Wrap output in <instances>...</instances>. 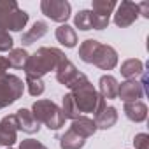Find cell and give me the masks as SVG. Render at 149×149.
I'll use <instances>...</instances> for the list:
<instances>
[{
    "mask_svg": "<svg viewBox=\"0 0 149 149\" xmlns=\"http://www.w3.org/2000/svg\"><path fill=\"white\" fill-rule=\"evenodd\" d=\"M56 79L58 83H61L63 86H67L70 91L74 88H77L84 83H88V77L84 76L83 72H79L76 68V65H74L70 60H65L58 68H56Z\"/></svg>",
    "mask_w": 149,
    "mask_h": 149,
    "instance_id": "8992f818",
    "label": "cell"
},
{
    "mask_svg": "<svg viewBox=\"0 0 149 149\" xmlns=\"http://www.w3.org/2000/svg\"><path fill=\"white\" fill-rule=\"evenodd\" d=\"M7 149H13V147H7Z\"/></svg>",
    "mask_w": 149,
    "mask_h": 149,
    "instance_id": "1f68e13d",
    "label": "cell"
},
{
    "mask_svg": "<svg viewBox=\"0 0 149 149\" xmlns=\"http://www.w3.org/2000/svg\"><path fill=\"white\" fill-rule=\"evenodd\" d=\"M118 81L116 77L112 76H102L100 81H98V95L105 100H112V98H118Z\"/></svg>",
    "mask_w": 149,
    "mask_h": 149,
    "instance_id": "9a60e30c",
    "label": "cell"
},
{
    "mask_svg": "<svg viewBox=\"0 0 149 149\" xmlns=\"http://www.w3.org/2000/svg\"><path fill=\"white\" fill-rule=\"evenodd\" d=\"M97 46H98V40H95V39L84 40V42L81 44V47H79V58H81L84 63H90V61H91V56H93V51H95Z\"/></svg>",
    "mask_w": 149,
    "mask_h": 149,
    "instance_id": "cb8c5ba5",
    "label": "cell"
},
{
    "mask_svg": "<svg viewBox=\"0 0 149 149\" xmlns=\"http://www.w3.org/2000/svg\"><path fill=\"white\" fill-rule=\"evenodd\" d=\"M23 81L14 74H6L0 77V109L14 104L23 95Z\"/></svg>",
    "mask_w": 149,
    "mask_h": 149,
    "instance_id": "5b68a950",
    "label": "cell"
},
{
    "mask_svg": "<svg viewBox=\"0 0 149 149\" xmlns=\"http://www.w3.org/2000/svg\"><path fill=\"white\" fill-rule=\"evenodd\" d=\"M40 11L53 21L65 23L70 18V4L67 0H42Z\"/></svg>",
    "mask_w": 149,
    "mask_h": 149,
    "instance_id": "52a82bcc",
    "label": "cell"
},
{
    "mask_svg": "<svg viewBox=\"0 0 149 149\" xmlns=\"http://www.w3.org/2000/svg\"><path fill=\"white\" fill-rule=\"evenodd\" d=\"M11 49H13V37L9 35V32L0 30V53L11 51Z\"/></svg>",
    "mask_w": 149,
    "mask_h": 149,
    "instance_id": "4316f807",
    "label": "cell"
},
{
    "mask_svg": "<svg viewBox=\"0 0 149 149\" xmlns=\"http://www.w3.org/2000/svg\"><path fill=\"white\" fill-rule=\"evenodd\" d=\"M118 7V4L114 0H93V6H91V11L98 16H104V18H111L112 11Z\"/></svg>",
    "mask_w": 149,
    "mask_h": 149,
    "instance_id": "44dd1931",
    "label": "cell"
},
{
    "mask_svg": "<svg viewBox=\"0 0 149 149\" xmlns=\"http://www.w3.org/2000/svg\"><path fill=\"white\" fill-rule=\"evenodd\" d=\"M14 119H16L18 130H23L25 133H37L40 130V123L33 118L32 111L28 109H19L14 114Z\"/></svg>",
    "mask_w": 149,
    "mask_h": 149,
    "instance_id": "7c38bea8",
    "label": "cell"
},
{
    "mask_svg": "<svg viewBox=\"0 0 149 149\" xmlns=\"http://www.w3.org/2000/svg\"><path fill=\"white\" fill-rule=\"evenodd\" d=\"M144 95H146V91H144L142 84H140L137 79L125 81V83H121L119 88H118V98H121L125 104H128V102H137V100H140Z\"/></svg>",
    "mask_w": 149,
    "mask_h": 149,
    "instance_id": "30bf717a",
    "label": "cell"
},
{
    "mask_svg": "<svg viewBox=\"0 0 149 149\" xmlns=\"http://www.w3.org/2000/svg\"><path fill=\"white\" fill-rule=\"evenodd\" d=\"M56 39L65 47H76V44H77V33H76V30H74L72 26H68L67 23L60 25L56 28Z\"/></svg>",
    "mask_w": 149,
    "mask_h": 149,
    "instance_id": "ac0fdd59",
    "label": "cell"
},
{
    "mask_svg": "<svg viewBox=\"0 0 149 149\" xmlns=\"http://www.w3.org/2000/svg\"><path fill=\"white\" fill-rule=\"evenodd\" d=\"M142 72H144V63L140 60H137V58H130V60L121 63V76L126 77V81L135 79Z\"/></svg>",
    "mask_w": 149,
    "mask_h": 149,
    "instance_id": "d6986e66",
    "label": "cell"
},
{
    "mask_svg": "<svg viewBox=\"0 0 149 149\" xmlns=\"http://www.w3.org/2000/svg\"><path fill=\"white\" fill-rule=\"evenodd\" d=\"M28 14L19 9L14 0H0V30L19 32L26 26Z\"/></svg>",
    "mask_w": 149,
    "mask_h": 149,
    "instance_id": "3957f363",
    "label": "cell"
},
{
    "mask_svg": "<svg viewBox=\"0 0 149 149\" xmlns=\"http://www.w3.org/2000/svg\"><path fill=\"white\" fill-rule=\"evenodd\" d=\"M90 63H93L95 67H98L102 70H112L118 65V53H116L114 47L98 42V46L93 51V56H91Z\"/></svg>",
    "mask_w": 149,
    "mask_h": 149,
    "instance_id": "ba28073f",
    "label": "cell"
},
{
    "mask_svg": "<svg viewBox=\"0 0 149 149\" xmlns=\"http://www.w3.org/2000/svg\"><path fill=\"white\" fill-rule=\"evenodd\" d=\"M84 142H86V139H83L76 132H72L70 128L60 137V147L61 149H81L84 146Z\"/></svg>",
    "mask_w": 149,
    "mask_h": 149,
    "instance_id": "ffe728a7",
    "label": "cell"
},
{
    "mask_svg": "<svg viewBox=\"0 0 149 149\" xmlns=\"http://www.w3.org/2000/svg\"><path fill=\"white\" fill-rule=\"evenodd\" d=\"M135 149H149V135L147 133H139L133 139Z\"/></svg>",
    "mask_w": 149,
    "mask_h": 149,
    "instance_id": "f1b7e54d",
    "label": "cell"
},
{
    "mask_svg": "<svg viewBox=\"0 0 149 149\" xmlns=\"http://www.w3.org/2000/svg\"><path fill=\"white\" fill-rule=\"evenodd\" d=\"M140 11H139V4L135 2H128V0H125V2H121L118 6V11L114 14V23L119 26V28H126L130 25H133L139 18Z\"/></svg>",
    "mask_w": 149,
    "mask_h": 149,
    "instance_id": "9c48e42d",
    "label": "cell"
},
{
    "mask_svg": "<svg viewBox=\"0 0 149 149\" xmlns=\"http://www.w3.org/2000/svg\"><path fill=\"white\" fill-rule=\"evenodd\" d=\"M61 112H63L65 119H76V118L81 116V112H79V109H77V105H76V102H74V98H72L70 93H67V95L63 97V107H61Z\"/></svg>",
    "mask_w": 149,
    "mask_h": 149,
    "instance_id": "603a6c76",
    "label": "cell"
},
{
    "mask_svg": "<svg viewBox=\"0 0 149 149\" xmlns=\"http://www.w3.org/2000/svg\"><path fill=\"white\" fill-rule=\"evenodd\" d=\"M70 130L76 132L77 135H81L83 139H88L91 137L95 132H97V125L91 118L88 116H79L76 119H72V125H70Z\"/></svg>",
    "mask_w": 149,
    "mask_h": 149,
    "instance_id": "4fadbf2b",
    "label": "cell"
},
{
    "mask_svg": "<svg viewBox=\"0 0 149 149\" xmlns=\"http://www.w3.org/2000/svg\"><path fill=\"white\" fill-rule=\"evenodd\" d=\"M26 88H28V93L32 97H40L44 93V81L39 79V77H28L26 76Z\"/></svg>",
    "mask_w": 149,
    "mask_h": 149,
    "instance_id": "484cf974",
    "label": "cell"
},
{
    "mask_svg": "<svg viewBox=\"0 0 149 149\" xmlns=\"http://www.w3.org/2000/svg\"><path fill=\"white\" fill-rule=\"evenodd\" d=\"M7 70H9V61H7V58L0 56V77H2V76H6V74H7Z\"/></svg>",
    "mask_w": 149,
    "mask_h": 149,
    "instance_id": "f546056e",
    "label": "cell"
},
{
    "mask_svg": "<svg viewBox=\"0 0 149 149\" xmlns=\"http://www.w3.org/2000/svg\"><path fill=\"white\" fill-rule=\"evenodd\" d=\"M19 149H47V147L35 139H25V140H21Z\"/></svg>",
    "mask_w": 149,
    "mask_h": 149,
    "instance_id": "83f0119b",
    "label": "cell"
},
{
    "mask_svg": "<svg viewBox=\"0 0 149 149\" xmlns=\"http://www.w3.org/2000/svg\"><path fill=\"white\" fill-rule=\"evenodd\" d=\"M16 140H18V125L14 114H11L0 121V146L11 147Z\"/></svg>",
    "mask_w": 149,
    "mask_h": 149,
    "instance_id": "8fae6325",
    "label": "cell"
},
{
    "mask_svg": "<svg viewBox=\"0 0 149 149\" xmlns=\"http://www.w3.org/2000/svg\"><path fill=\"white\" fill-rule=\"evenodd\" d=\"M46 33H47V25H46L44 21H35V23L32 25V28H28V30L23 33L21 42H23L25 46H30V44L37 42L39 39H42Z\"/></svg>",
    "mask_w": 149,
    "mask_h": 149,
    "instance_id": "e0dca14e",
    "label": "cell"
},
{
    "mask_svg": "<svg viewBox=\"0 0 149 149\" xmlns=\"http://www.w3.org/2000/svg\"><path fill=\"white\" fill-rule=\"evenodd\" d=\"M74 23L79 30H93V19H91V11H79V14H76Z\"/></svg>",
    "mask_w": 149,
    "mask_h": 149,
    "instance_id": "d4e9b609",
    "label": "cell"
},
{
    "mask_svg": "<svg viewBox=\"0 0 149 149\" xmlns=\"http://www.w3.org/2000/svg\"><path fill=\"white\" fill-rule=\"evenodd\" d=\"M95 125H97V130H107V128H112L118 121V111L114 107H104L100 112L95 114Z\"/></svg>",
    "mask_w": 149,
    "mask_h": 149,
    "instance_id": "5bb4252c",
    "label": "cell"
},
{
    "mask_svg": "<svg viewBox=\"0 0 149 149\" xmlns=\"http://www.w3.org/2000/svg\"><path fill=\"white\" fill-rule=\"evenodd\" d=\"M139 11L144 18H149V2H140L139 4Z\"/></svg>",
    "mask_w": 149,
    "mask_h": 149,
    "instance_id": "4dcf8cb0",
    "label": "cell"
},
{
    "mask_svg": "<svg viewBox=\"0 0 149 149\" xmlns=\"http://www.w3.org/2000/svg\"><path fill=\"white\" fill-rule=\"evenodd\" d=\"M125 114L130 121H135V123H140V121H146L147 118V105L140 100L137 102H128L125 104Z\"/></svg>",
    "mask_w": 149,
    "mask_h": 149,
    "instance_id": "2e32d148",
    "label": "cell"
},
{
    "mask_svg": "<svg viewBox=\"0 0 149 149\" xmlns=\"http://www.w3.org/2000/svg\"><path fill=\"white\" fill-rule=\"evenodd\" d=\"M65 60L67 58H65L63 51H60L56 47H40L32 56H28V61H26L23 70L28 77L42 79L44 74H47L51 70H56Z\"/></svg>",
    "mask_w": 149,
    "mask_h": 149,
    "instance_id": "6da1fadb",
    "label": "cell"
},
{
    "mask_svg": "<svg viewBox=\"0 0 149 149\" xmlns=\"http://www.w3.org/2000/svg\"><path fill=\"white\" fill-rule=\"evenodd\" d=\"M70 95H72L74 102H76L81 116L83 114H93L95 116L97 112H100L107 105V102L98 95V91L93 88V84L90 81L77 86V88H74L70 91Z\"/></svg>",
    "mask_w": 149,
    "mask_h": 149,
    "instance_id": "7a4b0ae2",
    "label": "cell"
},
{
    "mask_svg": "<svg viewBox=\"0 0 149 149\" xmlns=\"http://www.w3.org/2000/svg\"><path fill=\"white\" fill-rule=\"evenodd\" d=\"M28 53L23 49V47H18V49H11L9 56H7V61H9V67L13 68H25L26 61H28Z\"/></svg>",
    "mask_w": 149,
    "mask_h": 149,
    "instance_id": "7402d4cb",
    "label": "cell"
},
{
    "mask_svg": "<svg viewBox=\"0 0 149 149\" xmlns=\"http://www.w3.org/2000/svg\"><path fill=\"white\" fill-rule=\"evenodd\" d=\"M32 114L39 123L46 125L49 130H60L65 125V116L61 109L51 100H37L32 105Z\"/></svg>",
    "mask_w": 149,
    "mask_h": 149,
    "instance_id": "277c9868",
    "label": "cell"
}]
</instances>
